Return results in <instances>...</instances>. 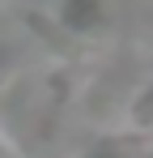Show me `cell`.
<instances>
[{"label":"cell","mask_w":153,"mask_h":158,"mask_svg":"<svg viewBox=\"0 0 153 158\" xmlns=\"http://www.w3.org/2000/svg\"><path fill=\"white\" fill-rule=\"evenodd\" d=\"M55 22H60L64 34H73V39H89V43H94V39H106L111 26H115L106 0H60Z\"/></svg>","instance_id":"obj_1"},{"label":"cell","mask_w":153,"mask_h":158,"mask_svg":"<svg viewBox=\"0 0 153 158\" xmlns=\"http://www.w3.org/2000/svg\"><path fill=\"white\" fill-rule=\"evenodd\" d=\"M128 120H132V128L140 132V137H153V85H145V90L132 98Z\"/></svg>","instance_id":"obj_2"}]
</instances>
